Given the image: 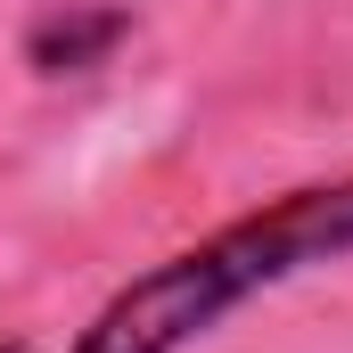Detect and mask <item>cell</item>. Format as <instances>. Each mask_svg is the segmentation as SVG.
Segmentation results:
<instances>
[{
	"label": "cell",
	"instance_id": "1",
	"mask_svg": "<svg viewBox=\"0 0 353 353\" xmlns=\"http://www.w3.org/2000/svg\"><path fill=\"white\" fill-rule=\"evenodd\" d=\"M337 255H353V181L288 189L263 214H239L230 230L123 279L66 353H189L247 296H263V288H279L312 263H337Z\"/></svg>",
	"mask_w": 353,
	"mask_h": 353
},
{
	"label": "cell",
	"instance_id": "2",
	"mask_svg": "<svg viewBox=\"0 0 353 353\" xmlns=\"http://www.w3.org/2000/svg\"><path fill=\"white\" fill-rule=\"evenodd\" d=\"M123 33H132L123 8H107V0H58V8H41L25 25V58H33V74H90Z\"/></svg>",
	"mask_w": 353,
	"mask_h": 353
},
{
	"label": "cell",
	"instance_id": "3",
	"mask_svg": "<svg viewBox=\"0 0 353 353\" xmlns=\"http://www.w3.org/2000/svg\"><path fill=\"white\" fill-rule=\"evenodd\" d=\"M0 353H25V345H0Z\"/></svg>",
	"mask_w": 353,
	"mask_h": 353
}]
</instances>
